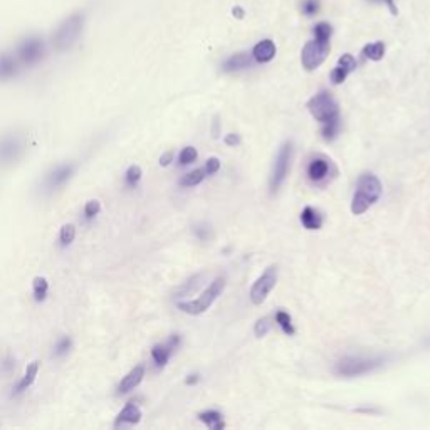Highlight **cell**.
I'll use <instances>...</instances> for the list:
<instances>
[{
  "instance_id": "6da1fadb",
  "label": "cell",
  "mask_w": 430,
  "mask_h": 430,
  "mask_svg": "<svg viewBox=\"0 0 430 430\" xmlns=\"http://www.w3.org/2000/svg\"><path fill=\"white\" fill-rule=\"evenodd\" d=\"M87 25V14L83 9H74L69 14L64 15L58 22L54 29H52L51 36H49V47L54 52L64 54L69 52L71 49L76 47V44L81 41L83 34H85Z\"/></svg>"
},
{
  "instance_id": "7a4b0ae2",
  "label": "cell",
  "mask_w": 430,
  "mask_h": 430,
  "mask_svg": "<svg viewBox=\"0 0 430 430\" xmlns=\"http://www.w3.org/2000/svg\"><path fill=\"white\" fill-rule=\"evenodd\" d=\"M308 109L321 125V135L326 142H333L341 129L340 106L330 91L321 89L308 101Z\"/></svg>"
},
{
  "instance_id": "3957f363",
  "label": "cell",
  "mask_w": 430,
  "mask_h": 430,
  "mask_svg": "<svg viewBox=\"0 0 430 430\" xmlns=\"http://www.w3.org/2000/svg\"><path fill=\"white\" fill-rule=\"evenodd\" d=\"M49 51V41L41 34H25L17 41L14 47V54L17 56L22 67H37L45 59Z\"/></svg>"
},
{
  "instance_id": "277c9868",
  "label": "cell",
  "mask_w": 430,
  "mask_h": 430,
  "mask_svg": "<svg viewBox=\"0 0 430 430\" xmlns=\"http://www.w3.org/2000/svg\"><path fill=\"white\" fill-rule=\"evenodd\" d=\"M382 182L378 177L373 173H363L360 175L358 184H356L355 195L352 200V212L355 215H361L372 207L373 204L380 200L382 197Z\"/></svg>"
},
{
  "instance_id": "5b68a950",
  "label": "cell",
  "mask_w": 430,
  "mask_h": 430,
  "mask_svg": "<svg viewBox=\"0 0 430 430\" xmlns=\"http://www.w3.org/2000/svg\"><path fill=\"white\" fill-rule=\"evenodd\" d=\"M28 150V140L17 129L0 135V169H7L24 157Z\"/></svg>"
},
{
  "instance_id": "8992f818",
  "label": "cell",
  "mask_w": 430,
  "mask_h": 430,
  "mask_svg": "<svg viewBox=\"0 0 430 430\" xmlns=\"http://www.w3.org/2000/svg\"><path fill=\"white\" fill-rule=\"evenodd\" d=\"M224 288H226V277L224 276L215 277V279L208 284V288H205L204 291H202V294L197 299L177 303L178 310L192 316L205 313V311H207L208 308L215 303V299L222 294Z\"/></svg>"
},
{
  "instance_id": "52a82bcc",
  "label": "cell",
  "mask_w": 430,
  "mask_h": 430,
  "mask_svg": "<svg viewBox=\"0 0 430 430\" xmlns=\"http://www.w3.org/2000/svg\"><path fill=\"white\" fill-rule=\"evenodd\" d=\"M385 360L382 356L376 358H365V356H345L334 365V373L338 376H345V378H353V376H361L378 370L383 367Z\"/></svg>"
},
{
  "instance_id": "ba28073f",
  "label": "cell",
  "mask_w": 430,
  "mask_h": 430,
  "mask_svg": "<svg viewBox=\"0 0 430 430\" xmlns=\"http://www.w3.org/2000/svg\"><path fill=\"white\" fill-rule=\"evenodd\" d=\"M292 155H294V148H292L291 142H284L283 144H281L279 151H277L276 162H274V166H272L271 180H269L272 193L277 192V190L283 186L284 182H286L289 169H291Z\"/></svg>"
},
{
  "instance_id": "9c48e42d",
  "label": "cell",
  "mask_w": 430,
  "mask_h": 430,
  "mask_svg": "<svg viewBox=\"0 0 430 430\" xmlns=\"http://www.w3.org/2000/svg\"><path fill=\"white\" fill-rule=\"evenodd\" d=\"M330 54V43L328 41L313 39L304 44L301 51V64L306 71H314L325 63Z\"/></svg>"
},
{
  "instance_id": "30bf717a",
  "label": "cell",
  "mask_w": 430,
  "mask_h": 430,
  "mask_svg": "<svg viewBox=\"0 0 430 430\" xmlns=\"http://www.w3.org/2000/svg\"><path fill=\"white\" fill-rule=\"evenodd\" d=\"M74 173H76L74 163H59V165L52 166V169L45 173L43 180V192L49 193V195L58 192V190L63 189V186L74 177Z\"/></svg>"
},
{
  "instance_id": "8fae6325",
  "label": "cell",
  "mask_w": 430,
  "mask_h": 430,
  "mask_svg": "<svg viewBox=\"0 0 430 430\" xmlns=\"http://www.w3.org/2000/svg\"><path fill=\"white\" fill-rule=\"evenodd\" d=\"M277 283V268L276 266H269L261 276L257 277L256 283L250 288V301H252L256 306L262 304L268 299L269 292L272 291L274 286Z\"/></svg>"
},
{
  "instance_id": "7c38bea8",
  "label": "cell",
  "mask_w": 430,
  "mask_h": 430,
  "mask_svg": "<svg viewBox=\"0 0 430 430\" xmlns=\"http://www.w3.org/2000/svg\"><path fill=\"white\" fill-rule=\"evenodd\" d=\"M180 343H182L180 334H172V336H169L166 341L155 345L153 348H151V360H153L155 367L157 368L165 367L170 361V358H172L173 353L178 350Z\"/></svg>"
},
{
  "instance_id": "4fadbf2b",
  "label": "cell",
  "mask_w": 430,
  "mask_h": 430,
  "mask_svg": "<svg viewBox=\"0 0 430 430\" xmlns=\"http://www.w3.org/2000/svg\"><path fill=\"white\" fill-rule=\"evenodd\" d=\"M21 63L14 51H0V83H9L21 74Z\"/></svg>"
},
{
  "instance_id": "5bb4252c",
  "label": "cell",
  "mask_w": 430,
  "mask_h": 430,
  "mask_svg": "<svg viewBox=\"0 0 430 430\" xmlns=\"http://www.w3.org/2000/svg\"><path fill=\"white\" fill-rule=\"evenodd\" d=\"M356 69V59L353 58L352 54H343L340 59H338L336 67L331 71L330 78L333 85H343L346 81V78L350 76V72H353Z\"/></svg>"
},
{
  "instance_id": "9a60e30c",
  "label": "cell",
  "mask_w": 430,
  "mask_h": 430,
  "mask_svg": "<svg viewBox=\"0 0 430 430\" xmlns=\"http://www.w3.org/2000/svg\"><path fill=\"white\" fill-rule=\"evenodd\" d=\"M330 170H331V163L328 158L325 157H316L310 162L308 165V177H310L311 182L314 184H321L326 178L330 177Z\"/></svg>"
},
{
  "instance_id": "2e32d148",
  "label": "cell",
  "mask_w": 430,
  "mask_h": 430,
  "mask_svg": "<svg viewBox=\"0 0 430 430\" xmlns=\"http://www.w3.org/2000/svg\"><path fill=\"white\" fill-rule=\"evenodd\" d=\"M256 63L252 58V54L249 52H237V54H232L230 58H227L222 64L224 72H239L246 71L249 67H252V64Z\"/></svg>"
},
{
  "instance_id": "e0dca14e",
  "label": "cell",
  "mask_w": 430,
  "mask_h": 430,
  "mask_svg": "<svg viewBox=\"0 0 430 430\" xmlns=\"http://www.w3.org/2000/svg\"><path fill=\"white\" fill-rule=\"evenodd\" d=\"M143 413L142 409L138 407V403L128 402L127 405L121 409V412L118 413L115 420V427H123V425H135L142 420Z\"/></svg>"
},
{
  "instance_id": "ac0fdd59",
  "label": "cell",
  "mask_w": 430,
  "mask_h": 430,
  "mask_svg": "<svg viewBox=\"0 0 430 430\" xmlns=\"http://www.w3.org/2000/svg\"><path fill=\"white\" fill-rule=\"evenodd\" d=\"M143 378H144V367L143 365H138V367L129 370L127 375L123 376V380H121L120 385H118V394L121 395L129 394V391L135 390V388L143 382Z\"/></svg>"
},
{
  "instance_id": "d6986e66",
  "label": "cell",
  "mask_w": 430,
  "mask_h": 430,
  "mask_svg": "<svg viewBox=\"0 0 430 430\" xmlns=\"http://www.w3.org/2000/svg\"><path fill=\"white\" fill-rule=\"evenodd\" d=\"M276 44L271 39H262L254 45L252 49V58L256 63L259 64H266V63H271V61L276 58Z\"/></svg>"
},
{
  "instance_id": "ffe728a7",
  "label": "cell",
  "mask_w": 430,
  "mask_h": 430,
  "mask_svg": "<svg viewBox=\"0 0 430 430\" xmlns=\"http://www.w3.org/2000/svg\"><path fill=\"white\" fill-rule=\"evenodd\" d=\"M39 368H41V363L37 360H34L32 363L28 365L24 376H22V378L19 380L17 385H15V390H14L15 395L24 394L25 390H29V388L34 385V382H36L37 375H39Z\"/></svg>"
},
{
  "instance_id": "44dd1931",
  "label": "cell",
  "mask_w": 430,
  "mask_h": 430,
  "mask_svg": "<svg viewBox=\"0 0 430 430\" xmlns=\"http://www.w3.org/2000/svg\"><path fill=\"white\" fill-rule=\"evenodd\" d=\"M299 219H301L304 229H308V230H318V229H321V226H323V215L319 214L316 208L310 207V205L303 208L301 217H299Z\"/></svg>"
},
{
  "instance_id": "7402d4cb",
  "label": "cell",
  "mask_w": 430,
  "mask_h": 430,
  "mask_svg": "<svg viewBox=\"0 0 430 430\" xmlns=\"http://www.w3.org/2000/svg\"><path fill=\"white\" fill-rule=\"evenodd\" d=\"M199 420L212 430H222L226 427L224 416L220 412H217V410H204V412L199 413Z\"/></svg>"
},
{
  "instance_id": "603a6c76",
  "label": "cell",
  "mask_w": 430,
  "mask_h": 430,
  "mask_svg": "<svg viewBox=\"0 0 430 430\" xmlns=\"http://www.w3.org/2000/svg\"><path fill=\"white\" fill-rule=\"evenodd\" d=\"M47 292H49V283L47 279L43 276H37L34 277L32 281V296L37 303H43L45 298H47Z\"/></svg>"
},
{
  "instance_id": "cb8c5ba5",
  "label": "cell",
  "mask_w": 430,
  "mask_h": 430,
  "mask_svg": "<svg viewBox=\"0 0 430 430\" xmlns=\"http://www.w3.org/2000/svg\"><path fill=\"white\" fill-rule=\"evenodd\" d=\"M361 52H363V56L367 59L380 61V59H383V56H385V44H383L382 41H376V43L365 45Z\"/></svg>"
},
{
  "instance_id": "d4e9b609",
  "label": "cell",
  "mask_w": 430,
  "mask_h": 430,
  "mask_svg": "<svg viewBox=\"0 0 430 430\" xmlns=\"http://www.w3.org/2000/svg\"><path fill=\"white\" fill-rule=\"evenodd\" d=\"M205 177H207V173H205L204 169L192 170V172H189L180 178V185L185 186V189H189V186H195V185L202 184Z\"/></svg>"
},
{
  "instance_id": "484cf974",
  "label": "cell",
  "mask_w": 430,
  "mask_h": 430,
  "mask_svg": "<svg viewBox=\"0 0 430 430\" xmlns=\"http://www.w3.org/2000/svg\"><path fill=\"white\" fill-rule=\"evenodd\" d=\"M142 177H143V172L138 165L128 166V170L125 172V185H127L128 189H136L140 184V180H142Z\"/></svg>"
},
{
  "instance_id": "4316f807",
  "label": "cell",
  "mask_w": 430,
  "mask_h": 430,
  "mask_svg": "<svg viewBox=\"0 0 430 430\" xmlns=\"http://www.w3.org/2000/svg\"><path fill=\"white\" fill-rule=\"evenodd\" d=\"M276 323L279 325V328L283 330V333L288 334V336H292V334L296 333V328H294V325H292L291 316H289V313H286V311H277Z\"/></svg>"
},
{
  "instance_id": "83f0119b",
  "label": "cell",
  "mask_w": 430,
  "mask_h": 430,
  "mask_svg": "<svg viewBox=\"0 0 430 430\" xmlns=\"http://www.w3.org/2000/svg\"><path fill=\"white\" fill-rule=\"evenodd\" d=\"M71 348H72L71 336H61L59 340L54 343V348H52V355H54L56 358H63V356H66L67 353L71 352Z\"/></svg>"
},
{
  "instance_id": "f1b7e54d",
  "label": "cell",
  "mask_w": 430,
  "mask_h": 430,
  "mask_svg": "<svg viewBox=\"0 0 430 430\" xmlns=\"http://www.w3.org/2000/svg\"><path fill=\"white\" fill-rule=\"evenodd\" d=\"M76 239V227L72 224H64L59 230V244L61 247H67L74 242Z\"/></svg>"
},
{
  "instance_id": "f546056e",
  "label": "cell",
  "mask_w": 430,
  "mask_h": 430,
  "mask_svg": "<svg viewBox=\"0 0 430 430\" xmlns=\"http://www.w3.org/2000/svg\"><path fill=\"white\" fill-rule=\"evenodd\" d=\"M314 39L319 41H331V36H333V28L328 24V22H318V24L313 28Z\"/></svg>"
},
{
  "instance_id": "4dcf8cb0",
  "label": "cell",
  "mask_w": 430,
  "mask_h": 430,
  "mask_svg": "<svg viewBox=\"0 0 430 430\" xmlns=\"http://www.w3.org/2000/svg\"><path fill=\"white\" fill-rule=\"evenodd\" d=\"M101 212V204L100 200H87L85 204V208H83V215H85V220L91 222V220L96 219Z\"/></svg>"
},
{
  "instance_id": "1f68e13d",
  "label": "cell",
  "mask_w": 430,
  "mask_h": 430,
  "mask_svg": "<svg viewBox=\"0 0 430 430\" xmlns=\"http://www.w3.org/2000/svg\"><path fill=\"white\" fill-rule=\"evenodd\" d=\"M197 157H199V153H197L195 148H193V147H185L184 150L180 151V155H178V163H180V166L190 165V163L195 162Z\"/></svg>"
},
{
  "instance_id": "d6a6232c",
  "label": "cell",
  "mask_w": 430,
  "mask_h": 430,
  "mask_svg": "<svg viewBox=\"0 0 430 430\" xmlns=\"http://www.w3.org/2000/svg\"><path fill=\"white\" fill-rule=\"evenodd\" d=\"M301 12L306 17H314L319 12V0H303Z\"/></svg>"
},
{
  "instance_id": "836d02e7",
  "label": "cell",
  "mask_w": 430,
  "mask_h": 430,
  "mask_svg": "<svg viewBox=\"0 0 430 430\" xmlns=\"http://www.w3.org/2000/svg\"><path fill=\"white\" fill-rule=\"evenodd\" d=\"M269 330H271V323H269L268 318L259 319L256 326H254V333H256L257 338H264L269 333Z\"/></svg>"
},
{
  "instance_id": "e575fe53",
  "label": "cell",
  "mask_w": 430,
  "mask_h": 430,
  "mask_svg": "<svg viewBox=\"0 0 430 430\" xmlns=\"http://www.w3.org/2000/svg\"><path fill=\"white\" fill-rule=\"evenodd\" d=\"M193 234L200 239V241H208L211 237V227L207 224H199V226L193 227Z\"/></svg>"
},
{
  "instance_id": "d590c367",
  "label": "cell",
  "mask_w": 430,
  "mask_h": 430,
  "mask_svg": "<svg viewBox=\"0 0 430 430\" xmlns=\"http://www.w3.org/2000/svg\"><path fill=\"white\" fill-rule=\"evenodd\" d=\"M204 170H205V173H207V175H215V173L220 170V162H219V158H217V157H211V158H208V160H207V163H205Z\"/></svg>"
},
{
  "instance_id": "8d00e7d4",
  "label": "cell",
  "mask_w": 430,
  "mask_h": 430,
  "mask_svg": "<svg viewBox=\"0 0 430 430\" xmlns=\"http://www.w3.org/2000/svg\"><path fill=\"white\" fill-rule=\"evenodd\" d=\"M14 368H15V360L12 358V356H6V358L0 361V373H2V375H9Z\"/></svg>"
},
{
  "instance_id": "74e56055",
  "label": "cell",
  "mask_w": 430,
  "mask_h": 430,
  "mask_svg": "<svg viewBox=\"0 0 430 430\" xmlns=\"http://www.w3.org/2000/svg\"><path fill=\"white\" fill-rule=\"evenodd\" d=\"M368 2H372V3H383V6L388 7V10H390L391 15H397L398 14L397 6H395L394 0H368Z\"/></svg>"
},
{
  "instance_id": "f35d334b",
  "label": "cell",
  "mask_w": 430,
  "mask_h": 430,
  "mask_svg": "<svg viewBox=\"0 0 430 430\" xmlns=\"http://www.w3.org/2000/svg\"><path fill=\"white\" fill-rule=\"evenodd\" d=\"M226 142L227 147H237V144H241V136L235 135V133H229V135H226Z\"/></svg>"
},
{
  "instance_id": "ab89813d",
  "label": "cell",
  "mask_w": 430,
  "mask_h": 430,
  "mask_svg": "<svg viewBox=\"0 0 430 430\" xmlns=\"http://www.w3.org/2000/svg\"><path fill=\"white\" fill-rule=\"evenodd\" d=\"M172 162H173V151H165V153L160 157V165L162 166H169Z\"/></svg>"
},
{
  "instance_id": "60d3db41",
  "label": "cell",
  "mask_w": 430,
  "mask_h": 430,
  "mask_svg": "<svg viewBox=\"0 0 430 430\" xmlns=\"http://www.w3.org/2000/svg\"><path fill=\"white\" fill-rule=\"evenodd\" d=\"M199 380H200L199 373H192V375L186 376L185 383H186V385H195V383H199Z\"/></svg>"
},
{
  "instance_id": "b9f144b4",
  "label": "cell",
  "mask_w": 430,
  "mask_h": 430,
  "mask_svg": "<svg viewBox=\"0 0 430 430\" xmlns=\"http://www.w3.org/2000/svg\"><path fill=\"white\" fill-rule=\"evenodd\" d=\"M232 15H234L235 19H244V9L239 6H235L234 9H232Z\"/></svg>"
},
{
  "instance_id": "7bdbcfd3",
  "label": "cell",
  "mask_w": 430,
  "mask_h": 430,
  "mask_svg": "<svg viewBox=\"0 0 430 430\" xmlns=\"http://www.w3.org/2000/svg\"><path fill=\"white\" fill-rule=\"evenodd\" d=\"M214 136L217 138V136H219V118L215 116V120H214Z\"/></svg>"
}]
</instances>
